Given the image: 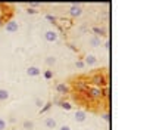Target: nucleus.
I'll use <instances>...</instances> for the list:
<instances>
[{
    "instance_id": "nucleus-13",
    "label": "nucleus",
    "mask_w": 153,
    "mask_h": 130,
    "mask_svg": "<svg viewBox=\"0 0 153 130\" xmlns=\"http://www.w3.org/2000/svg\"><path fill=\"white\" fill-rule=\"evenodd\" d=\"M46 64H47L49 67H53V65L56 64V58H55V56H47V58H46Z\"/></svg>"
},
{
    "instance_id": "nucleus-2",
    "label": "nucleus",
    "mask_w": 153,
    "mask_h": 130,
    "mask_svg": "<svg viewBox=\"0 0 153 130\" xmlns=\"http://www.w3.org/2000/svg\"><path fill=\"white\" fill-rule=\"evenodd\" d=\"M44 38H46L47 41L53 43V41H56L57 40V33L56 31H53V30H47V31L44 33Z\"/></svg>"
},
{
    "instance_id": "nucleus-9",
    "label": "nucleus",
    "mask_w": 153,
    "mask_h": 130,
    "mask_svg": "<svg viewBox=\"0 0 153 130\" xmlns=\"http://www.w3.org/2000/svg\"><path fill=\"white\" fill-rule=\"evenodd\" d=\"M105 77L102 74H96L94 77H93V83H94L96 86H102V84H105Z\"/></svg>"
},
{
    "instance_id": "nucleus-12",
    "label": "nucleus",
    "mask_w": 153,
    "mask_h": 130,
    "mask_svg": "<svg viewBox=\"0 0 153 130\" xmlns=\"http://www.w3.org/2000/svg\"><path fill=\"white\" fill-rule=\"evenodd\" d=\"M22 127H24L25 130H33L34 129V123L30 121V120H25V121L22 123Z\"/></svg>"
},
{
    "instance_id": "nucleus-15",
    "label": "nucleus",
    "mask_w": 153,
    "mask_h": 130,
    "mask_svg": "<svg viewBox=\"0 0 153 130\" xmlns=\"http://www.w3.org/2000/svg\"><path fill=\"white\" fill-rule=\"evenodd\" d=\"M34 104H36V107H37V108H41V107L44 105V102H43V99H40V98H36V101H34Z\"/></svg>"
},
{
    "instance_id": "nucleus-1",
    "label": "nucleus",
    "mask_w": 153,
    "mask_h": 130,
    "mask_svg": "<svg viewBox=\"0 0 153 130\" xmlns=\"http://www.w3.org/2000/svg\"><path fill=\"white\" fill-rule=\"evenodd\" d=\"M4 28H6V31L7 33H16L19 28V24L16 22V21H9V22H6V25H4Z\"/></svg>"
},
{
    "instance_id": "nucleus-20",
    "label": "nucleus",
    "mask_w": 153,
    "mask_h": 130,
    "mask_svg": "<svg viewBox=\"0 0 153 130\" xmlns=\"http://www.w3.org/2000/svg\"><path fill=\"white\" fill-rule=\"evenodd\" d=\"M59 130H71L69 126H62V127H59Z\"/></svg>"
},
{
    "instance_id": "nucleus-10",
    "label": "nucleus",
    "mask_w": 153,
    "mask_h": 130,
    "mask_svg": "<svg viewBox=\"0 0 153 130\" xmlns=\"http://www.w3.org/2000/svg\"><path fill=\"white\" fill-rule=\"evenodd\" d=\"M56 90L59 93H62V95H63V93H68V86L63 84V83H59V84L56 86Z\"/></svg>"
},
{
    "instance_id": "nucleus-21",
    "label": "nucleus",
    "mask_w": 153,
    "mask_h": 130,
    "mask_svg": "<svg viewBox=\"0 0 153 130\" xmlns=\"http://www.w3.org/2000/svg\"><path fill=\"white\" fill-rule=\"evenodd\" d=\"M1 24H3V19L0 18V25H1Z\"/></svg>"
},
{
    "instance_id": "nucleus-17",
    "label": "nucleus",
    "mask_w": 153,
    "mask_h": 130,
    "mask_svg": "<svg viewBox=\"0 0 153 130\" xmlns=\"http://www.w3.org/2000/svg\"><path fill=\"white\" fill-rule=\"evenodd\" d=\"M6 129V120L0 118V130H4Z\"/></svg>"
},
{
    "instance_id": "nucleus-18",
    "label": "nucleus",
    "mask_w": 153,
    "mask_h": 130,
    "mask_svg": "<svg viewBox=\"0 0 153 130\" xmlns=\"http://www.w3.org/2000/svg\"><path fill=\"white\" fill-rule=\"evenodd\" d=\"M75 67H76V68H84V62H82V61H76Z\"/></svg>"
},
{
    "instance_id": "nucleus-5",
    "label": "nucleus",
    "mask_w": 153,
    "mask_h": 130,
    "mask_svg": "<svg viewBox=\"0 0 153 130\" xmlns=\"http://www.w3.org/2000/svg\"><path fill=\"white\" fill-rule=\"evenodd\" d=\"M69 14H71V17H79L82 14V9H81L79 5H72L71 9H69Z\"/></svg>"
},
{
    "instance_id": "nucleus-3",
    "label": "nucleus",
    "mask_w": 153,
    "mask_h": 130,
    "mask_svg": "<svg viewBox=\"0 0 153 130\" xmlns=\"http://www.w3.org/2000/svg\"><path fill=\"white\" fill-rule=\"evenodd\" d=\"M74 118H75V121H78V123H82V121L87 120V112L82 111V110H78L74 114Z\"/></svg>"
},
{
    "instance_id": "nucleus-19",
    "label": "nucleus",
    "mask_w": 153,
    "mask_h": 130,
    "mask_svg": "<svg viewBox=\"0 0 153 130\" xmlns=\"http://www.w3.org/2000/svg\"><path fill=\"white\" fill-rule=\"evenodd\" d=\"M62 108H65V110H71V105H69L68 102H62Z\"/></svg>"
},
{
    "instance_id": "nucleus-8",
    "label": "nucleus",
    "mask_w": 153,
    "mask_h": 130,
    "mask_svg": "<svg viewBox=\"0 0 153 130\" xmlns=\"http://www.w3.org/2000/svg\"><path fill=\"white\" fill-rule=\"evenodd\" d=\"M97 64V58L93 55H88L85 58V61H84V65H88V67H93Z\"/></svg>"
},
{
    "instance_id": "nucleus-16",
    "label": "nucleus",
    "mask_w": 153,
    "mask_h": 130,
    "mask_svg": "<svg viewBox=\"0 0 153 130\" xmlns=\"http://www.w3.org/2000/svg\"><path fill=\"white\" fill-rule=\"evenodd\" d=\"M52 77H53V73H52V70H47V71L44 73V78H47V80H49V78H52Z\"/></svg>"
},
{
    "instance_id": "nucleus-22",
    "label": "nucleus",
    "mask_w": 153,
    "mask_h": 130,
    "mask_svg": "<svg viewBox=\"0 0 153 130\" xmlns=\"http://www.w3.org/2000/svg\"><path fill=\"white\" fill-rule=\"evenodd\" d=\"M10 130H19V129H10Z\"/></svg>"
},
{
    "instance_id": "nucleus-11",
    "label": "nucleus",
    "mask_w": 153,
    "mask_h": 130,
    "mask_svg": "<svg viewBox=\"0 0 153 130\" xmlns=\"http://www.w3.org/2000/svg\"><path fill=\"white\" fill-rule=\"evenodd\" d=\"M7 99H9V92L6 89H0V102L7 101Z\"/></svg>"
},
{
    "instance_id": "nucleus-7",
    "label": "nucleus",
    "mask_w": 153,
    "mask_h": 130,
    "mask_svg": "<svg viewBox=\"0 0 153 130\" xmlns=\"http://www.w3.org/2000/svg\"><path fill=\"white\" fill-rule=\"evenodd\" d=\"M27 74L31 75V77H37V75L41 74V70H40L38 67H30V68L27 70Z\"/></svg>"
},
{
    "instance_id": "nucleus-6",
    "label": "nucleus",
    "mask_w": 153,
    "mask_h": 130,
    "mask_svg": "<svg viewBox=\"0 0 153 130\" xmlns=\"http://www.w3.org/2000/svg\"><path fill=\"white\" fill-rule=\"evenodd\" d=\"M44 126H46L47 129H56L57 123H56V120H55V118L49 117V118H46V120H44Z\"/></svg>"
},
{
    "instance_id": "nucleus-4",
    "label": "nucleus",
    "mask_w": 153,
    "mask_h": 130,
    "mask_svg": "<svg viewBox=\"0 0 153 130\" xmlns=\"http://www.w3.org/2000/svg\"><path fill=\"white\" fill-rule=\"evenodd\" d=\"M88 95H90V98H93V99H100V98L103 96V92H102L100 87H91Z\"/></svg>"
},
{
    "instance_id": "nucleus-14",
    "label": "nucleus",
    "mask_w": 153,
    "mask_h": 130,
    "mask_svg": "<svg viewBox=\"0 0 153 130\" xmlns=\"http://www.w3.org/2000/svg\"><path fill=\"white\" fill-rule=\"evenodd\" d=\"M90 44H91L93 47H96V46H99V44H100V40H99L97 37H91L90 38Z\"/></svg>"
}]
</instances>
